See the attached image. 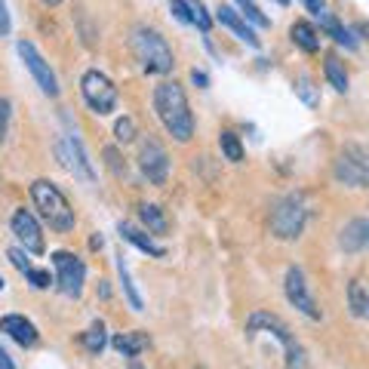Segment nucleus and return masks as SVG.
I'll use <instances>...</instances> for the list:
<instances>
[{
    "mask_svg": "<svg viewBox=\"0 0 369 369\" xmlns=\"http://www.w3.org/2000/svg\"><path fill=\"white\" fill-rule=\"evenodd\" d=\"M284 293H286L289 305H293L296 311H302V314L311 317V320H320V308H317V302H314V296H311L302 268H289V271H286V277H284Z\"/></svg>",
    "mask_w": 369,
    "mask_h": 369,
    "instance_id": "nucleus-12",
    "label": "nucleus"
},
{
    "mask_svg": "<svg viewBox=\"0 0 369 369\" xmlns=\"http://www.w3.org/2000/svg\"><path fill=\"white\" fill-rule=\"evenodd\" d=\"M118 274H120V284H123V293H126V302H130V308H132V311H145L139 289H135L132 277H130V265H126V256H123V252H118Z\"/></svg>",
    "mask_w": 369,
    "mask_h": 369,
    "instance_id": "nucleus-22",
    "label": "nucleus"
},
{
    "mask_svg": "<svg viewBox=\"0 0 369 369\" xmlns=\"http://www.w3.org/2000/svg\"><path fill=\"white\" fill-rule=\"evenodd\" d=\"M0 333L9 336L16 345H22V348L37 345V326H34L28 317H22V314H6V317H0Z\"/></svg>",
    "mask_w": 369,
    "mask_h": 369,
    "instance_id": "nucleus-14",
    "label": "nucleus"
},
{
    "mask_svg": "<svg viewBox=\"0 0 369 369\" xmlns=\"http://www.w3.org/2000/svg\"><path fill=\"white\" fill-rule=\"evenodd\" d=\"M336 179L351 188H366L369 182V163H366V151L360 145H345V151L336 160Z\"/></svg>",
    "mask_w": 369,
    "mask_h": 369,
    "instance_id": "nucleus-9",
    "label": "nucleus"
},
{
    "mask_svg": "<svg viewBox=\"0 0 369 369\" xmlns=\"http://www.w3.org/2000/svg\"><path fill=\"white\" fill-rule=\"evenodd\" d=\"M105 157H108V167L114 176H126V167H120V154L118 148H105Z\"/></svg>",
    "mask_w": 369,
    "mask_h": 369,
    "instance_id": "nucleus-34",
    "label": "nucleus"
},
{
    "mask_svg": "<svg viewBox=\"0 0 369 369\" xmlns=\"http://www.w3.org/2000/svg\"><path fill=\"white\" fill-rule=\"evenodd\" d=\"M237 9H240V19H244L246 25H256V28H271V19L261 13L256 6V0H234Z\"/></svg>",
    "mask_w": 369,
    "mask_h": 369,
    "instance_id": "nucleus-26",
    "label": "nucleus"
},
{
    "mask_svg": "<svg viewBox=\"0 0 369 369\" xmlns=\"http://www.w3.org/2000/svg\"><path fill=\"white\" fill-rule=\"evenodd\" d=\"M302 4L308 6V13L314 16V19H317V16H320V13H323V9H326V0H302Z\"/></svg>",
    "mask_w": 369,
    "mask_h": 369,
    "instance_id": "nucleus-36",
    "label": "nucleus"
},
{
    "mask_svg": "<svg viewBox=\"0 0 369 369\" xmlns=\"http://www.w3.org/2000/svg\"><path fill=\"white\" fill-rule=\"evenodd\" d=\"M9 228H13V234H16L19 244H22L25 252H37V256H41V252L46 249V244H43V231H41L37 219H34L28 209H16L13 219H9Z\"/></svg>",
    "mask_w": 369,
    "mask_h": 369,
    "instance_id": "nucleus-13",
    "label": "nucleus"
},
{
    "mask_svg": "<svg viewBox=\"0 0 369 369\" xmlns=\"http://www.w3.org/2000/svg\"><path fill=\"white\" fill-rule=\"evenodd\" d=\"M118 231H120V237L126 240V244H132L135 249L148 252V256H154V259H163V256H167V249H163L160 244H154L151 234H145V231H139L135 225H130V222H120Z\"/></svg>",
    "mask_w": 369,
    "mask_h": 369,
    "instance_id": "nucleus-18",
    "label": "nucleus"
},
{
    "mask_svg": "<svg viewBox=\"0 0 369 369\" xmlns=\"http://www.w3.org/2000/svg\"><path fill=\"white\" fill-rule=\"evenodd\" d=\"M4 286H6V280H4V277H0V293H4Z\"/></svg>",
    "mask_w": 369,
    "mask_h": 369,
    "instance_id": "nucleus-42",
    "label": "nucleus"
},
{
    "mask_svg": "<svg viewBox=\"0 0 369 369\" xmlns=\"http://www.w3.org/2000/svg\"><path fill=\"white\" fill-rule=\"evenodd\" d=\"M154 111L176 142H191L194 135V114H191V105H188V95L176 80H163L157 90H154Z\"/></svg>",
    "mask_w": 369,
    "mask_h": 369,
    "instance_id": "nucleus-1",
    "label": "nucleus"
},
{
    "mask_svg": "<svg viewBox=\"0 0 369 369\" xmlns=\"http://www.w3.org/2000/svg\"><path fill=\"white\" fill-rule=\"evenodd\" d=\"M348 308H351L354 317L369 314V296H366V286L360 280H351V284H348Z\"/></svg>",
    "mask_w": 369,
    "mask_h": 369,
    "instance_id": "nucleus-24",
    "label": "nucleus"
},
{
    "mask_svg": "<svg viewBox=\"0 0 369 369\" xmlns=\"http://www.w3.org/2000/svg\"><path fill=\"white\" fill-rule=\"evenodd\" d=\"M53 265H56V286H59V293L68 296V298H80L83 293V284H86V268L83 261L71 256V252H53Z\"/></svg>",
    "mask_w": 369,
    "mask_h": 369,
    "instance_id": "nucleus-7",
    "label": "nucleus"
},
{
    "mask_svg": "<svg viewBox=\"0 0 369 369\" xmlns=\"http://www.w3.org/2000/svg\"><path fill=\"white\" fill-rule=\"evenodd\" d=\"M139 219H142V225L148 228V234H167V216H163L160 207L145 203V207L139 209Z\"/></svg>",
    "mask_w": 369,
    "mask_h": 369,
    "instance_id": "nucleus-23",
    "label": "nucleus"
},
{
    "mask_svg": "<svg viewBox=\"0 0 369 369\" xmlns=\"http://www.w3.org/2000/svg\"><path fill=\"white\" fill-rule=\"evenodd\" d=\"M305 222H308V207H305V200L298 197V194L284 197L274 207V212H271V231H274V237H280V240L302 237Z\"/></svg>",
    "mask_w": 369,
    "mask_h": 369,
    "instance_id": "nucleus-6",
    "label": "nucleus"
},
{
    "mask_svg": "<svg viewBox=\"0 0 369 369\" xmlns=\"http://www.w3.org/2000/svg\"><path fill=\"white\" fill-rule=\"evenodd\" d=\"M369 244V222L360 216V219H351L348 225L342 228V234H338V246H342L345 252H360L363 246Z\"/></svg>",
    "mask_w": 369,
    "mask_h": 369,
    "instance_id": "nucleus-16",
    "label": "nucleus"
},
{
    "mask_svg": "<svg viewBox=\"0 0 369 369\" xmlns=\"http://www.w3.org/2000/svg\"><path fill=\"white\" fill-rule=\"evenodd\" d=\"M293 86H296V95L308 105V108H317V105H320V95L314 90V83H311V77H298Z\"/></svg>",
    "mask_w": 369,
    "mask_h": 369,
    "instance_id": "nucleus-28",
    "label": "nucleus"
},
{
    "mask_svg": "<svg viewBox=\"0 0 369 369\" xmlns=\"http://www.w3.org/2000/svg\"><path fill=\"white\" fill-rule=\"evenodd\" d=\"M130 369H145V366H142L139 360H132V366H130Z\"/></svg>",
    "mask_w": 369,
    "mask_h": 369,
    "instance_id": "nucleus-41",
    "label": "nucleus"
},
{
    "mask_svg": "<svg viewBox=\"0 0 369 369\" xmlns=\"http://www.w3.org/2000/svg\"><path fill=\"white\" fill-rule=\"evenodd\" d=\"M25 277L31 280V286H34V289H50V286H53L50 271H43V268H31V271H25Z\"/></svg>",
    "mask_w": 369,
    "mask_h": 369,
    "instance_id": "nucleus-31",
    "label": "nucleus"
},
{
    "mask_svg": "<svg viewBox=\"0 0 369 369\" xmlns=\"http://www.w3.org/2000/svg\"><path fill=\"white\" fill-rule=\"evenodd\" d=\"M216 19H219V22L228 28V31H234L237 41H244L246 46H252V50H259V46H261V41L256 37V31H252V28L244 22V19H240V13H237L234 6L219 4V9H216Z\"/></svg>",
    "mask_w": 369,
    "mask_h": 369,
    "instance_id": "nucleus-15",
    "label": "nucleus"
},
{
    "mask_svg": "<svg viewBox=\"0 0 369 369\" xmlns=\"http://www.w3.org/2000/svg\"><path fill=\"white\" fill-rule=\"evenodd\" d=\"M323 71H326V80H329V86H333L336 93H348V86H351V77H348L345 62L338 59V56H333V53L326 56Z\"/></svg>",
    "mask_w": 369,
    "mask_h": 369,
    "instance_id": "nucleus-21",
    "label": "nucleus"
},
{
    "mask_svg": "<svg viewBox=\"0 0 369 369\" xmlns=\"http://www.w3.org/2000/svg\"><path fill=\"white\" fill-rule=\"evenodd\" d=\"M80 95H83V102L90 105V111L99 114V118H108V114L118 108V99H120L118 86H114L111 77L102 74L99 68H90V71L80 77Z\"/></svg>",
    "mask_w": 369,
    "mask_h": 369,
    "instance_id": "nucleus-5",
    "label": "nucleus"
},
{
    "mask_svg": "<svg viewBox=\"0 0 369 369\" xmlns=\"http://www.w3.org/2000/svg\"><path fill=\"white\" fill-rule=\"evenodd\" d=\"M191 80H194V86H200V90H207V86H209V77H207V71H197V68H194V71H191Z\"/></svg>",
    "mask_w": 369,
    "mask_h": 369,
    "instance_id": "nucleus-37",
    "label": "nucleus"
},
{
    "mask_svg": "<svg viewBox=\"0 0 369 369\" xmlns=\"http://www.w3.org/2000/svg\"><path fill=\"white\" fill-rule=\"evenodd\" d=\"M274 4H280V6H286V4H289V0H274Z\"/></svg>",
    "mask_w": 369,
    "mask_h": 369,
    "instance_id": "nucleus-43",
    "label": "nucleus"
},
{
    "mask_svg": "<svg viewBox=\"0 0 369 369\" xmlns=\"http://www.w3.org/2000/svg\"><path fill=\"white\" fill-rule=\"evenodd\" d=\"M259 333H271L280 345H284V351H286V369H305V351H302V345L296 342V336L289 333V326L277 314L256 311V314L246 320V338L259 336Z\"/></svg>",
    "mask_w": 369,
    "mask_h": 369,
    "instance_id": "nucleus-4",
    "label": "nucleus"
},
{
    "mask_svg": "<svg viewBox=\"0 0 369 369\" xmlns=\"http://www.w3.org/2000/svg\"><path fill=\"white\" fill-rule=\"evenodd\" d=\"M102 244H105V240H102V234H95V237L90 240V246H93V249H102Z\"/></svg>",
    "mask_w": 369,
    "mask_h": 369,
    "instance_id": "nucleus-39",
    "label": "nucleus"
},
{
    "mask_svg": "<svg viewBox=\"0 0 369 369\" xmlns=\"http://www.w3.org/2000/svg\"><path fill=\"white\" fill-rule=\"evenodd\" d=\"M111 345H114V351H118V354L132 357V360H135V357L148 348V336L139 333V329H135V333H120V336L111 338Z\"/></svg>",
    "mask_w": 369,
    "mask_h": 369,
    "instance_id": "nucleus-20",
    "label": "nucleus"
},
{
    "mask_svg": "<svg viewBox=\"0 0 369 369\" xmlns=\"http://www.w3.org/2000/svg\"><path fill=\"white\" fill-rule=\"evenodd\" d=\"M188 6H191V25H197L203 34H209L212 19L207 13V6H203V0H188Z\"/></svg>",
    "mask_w": 369,
    "mask_h": 369,
    "instance_id": "nucleus-29",
    "label": "nucleus"
},
{
    "mask_svg": "<svg viewBox=\"0 0 369 369\" xmlns=\"http://www.w3.org/2000/svg\"><path fill=\"white\" fill-rule=\"evenodd\" d=\"M31 200H34L37 212H41V219H43L53 231L65 234V231L74 228V209H71V203H68V197H65L59 188H56L53 182L37 179V182L31 184Z\"/></svg>",
    "mask_w": 369,
    "mask_h": 369,
    "instance_id": "nucleus-3",
    "label": "nucleus"
},
{
    "mask_svg": "<svg viewBox=\"0 0 369 369\" xmlns=\"http://www.w3.org/2000/svg\"><path fill=\"white\" fill-rule=\"evenodd\" d=\"M114 139H118V142H132L135 139V123L130 120V118H120L118 123H114Z\"/></svg>",
    "mask_w": 369,
    "mask_h": 369,
    "instance_id": "nucleus-30",
    "label": "nucleus"
},
{
    "mask_svg": "<svg viewBox=\"0 0 369 369\" xmlns=\"http://www.w3.org/2000/svg\"><path fill=\"white\" fill-rule=\"evenodd\" d=\"M139 170L151 184H163L170 176V154L163 151V145L151 135H145L139 142Z\"/></svg>",
    "mask_w": 369,
    "mask_h": 369,
    "instance_id": "nucleus-10",
    "label": "nucleus"
},
{
    "mask_svg": "<svg viewBox=\"0 0 369 369\" xmlns=\"http://www.w3.org/2000/svg\"><path fill=\"white\" fill-rule=\"evenodd\" d=\"M16 50H19V56H22L25 68L31 71V77L37 80V86H41V93H46L50 99H56V95H59V80H56L50 62H46L43 56L37 53V46H34L31 41H19Z\"/></svg>",
    "mask_w": 369,
    "mask_h": 369,
    "instance_id": "nucleus-11",
    "label": "nucleus"
},
{
    "mask_svg": "<svg viewBox=\"0 0 369 369\" xmlns=\"http://www.w3.org/2000/svg\"><path fill=\"white\" fill-rule=\"evenodd\" d=\"M317 19H320V28H323V31H326L329 37H333V41H336L338 46H345V50H351V53L357 50V46H360V41L354 37L351 28H345L333 13H329V9H323V13H320Z\"/></svg>",
    "mask_w": 369,
    "mask_h": 369,
    "instance_id": "nucleus-17",
    "label": "nucleus"
},
{
    "mask_svg": "<svg viewBox=\"0 0 369 369\" xmlns=\"http://www.w3.org/2000/svg\"><path fill=\"white\" fill-rule=\"evenodd\" d=\"M83 345H86V351H90L93 357H99L105 351V345H108V336H105V323L102 320H95V323L83 333Z\"/></svg>",
    "mask_w": 369,
    "mask_h": 369,
    "instance_id": "nucleus-25",
    "label": "nucleus"
},
{
    "mask_svg": "<svg viewBox=\"0 0 369 369\" xmlns=\"http://www.w3.org/2000/svg\"><path fill=\"white\" fill-rule=\"evenodd\" d=\"M170 13L176 16L182 25H191V6H188V0H170Z\"/></svg>",
    "mask_w": 369,
    "mask_h": 369,
    "instance_id": "nucleus-32",
    "label": "nucleus"
},
{
    "mask_svg": "<svg viewBox=\"0 0 369 369\" xmlns=\"http://www.w3.org/2000/svg\"><path fill=\"white\" fill-rule=\"evenodd\" d=\"M0 369H16V363L9 360V354L4 351V348H0Z\"/></svg>",
    "mask_w": 369,
    "mask_h": 369,
    "instance_id": "nucleus-38",
    "label": "nucleus"
},
{
    "mask_svg": "<svg viewBox=\"0 0 369 369\" xmlns=\"http://www.w3.org/2000/svg\"><path fill=\"white\" fill-rule=\"evenodd\" d=\"M219 148H222V154H225L231 163H240V160H244V145H240L237 132H231V130L222 132V135H219Z\"/></svg>",
    "mask_w": 369,
    "mask_h": 369,
    "instance_id": "nucleus-27",
    "label": "nucleus"
},
{
    "mask_svg": "<svg viewBox=\"0 0 369 369\" xmlns=\"http://www.w3.org/2000/svg\"><path fill=\"white\" fill-rule=\"evenodd\" d=\"M289 37H293V43L298 46V50H305V53H317L320 50V31L311 22H305V19L293 22V28H289Z\"/></svg>",
    "mask_w": 369,
    "mask_h": 369,
    "instance_id": "nucleus-19",
    "label": "nucleus"
},
{
    "mask_svg": "<svg viewBox=\"0 0 369 369\" xmlns=\"http://www.w3.org/2000/svg\"><path fill=\"white\" fill-rule=\"evenodd\" d=\"M41 4H43V6H59L62 0H41Z\"/></svg>",
    "mask_w": 369,
    "mask_h": 369,
    "instance_id": "nucleus-40",
    "label": "nucleus"
},
{
    "mask_svg": "<svg viewBox=\"0 0 369 369\" xmlns=\"http://www.w3.org/2000/svg\"><path fill=\"white\" fill-rule=\"evenodd\" d=\"M56 154H59L62 167L71 172L74 179H80L86 184L95 182V170H93V163H90V157H86L83 145H80V139H77L74 132H68V135H62V139L56 142Z\"/></svg>",
    "mask_w": 369,
    "mask_h": 369,
    "instance_id": "nucleus-8",
    "label": "nucleus"
},
{
    "mask_svg": "<svg viewBox=\"0 0 369 369\" xmlns=\"http://www.w3.org/2000/svg\"><path fill=\"white\" fill-rule=\"evenodd\" d=\"M9 28H13V22H9L6 0H0V34H9Z\"/></svg>",
    "mask_w": 369,
    "mask_h": 369,
    "instance_id": "nucleus-35",
    "label": "nucleus"
},
{
    "mask_svg": "<svg viewBox=\"0 0 369 369\" xmlns=\"http://www.w3.org/2000/svg\"><path fill=\"white\" fill-rule=\"evenodd\" d=\"M130 46H132L135 62H139L142 71H148V74H170L172 65H176V59H172V46L167 43V37H163L160 31H154V28L139 25L132 31Z\"/></svg>",
    "mask_w": 369,
    "mask_h": 369,
    "instance_id": "nucleus-2",
    "label": "nucleus"
},
{
    "mask_svg": "<svg viewBox=\"0 0 369 369\" xmlns=\"http://www.w3.org/2000/svg\"><path fill=\"white\" fill-rule=\"evenodd\" d=\"M6 256H9V261H13V265H16L19 271H22V274H25V271H31V268H34L31 261H28V252H25V249H19V246H13V249L6 252Z\"/></svg>",
    "mask_w": 369,
    "mask_h": 369,
    "instance_id": "nucleus-33",
    "label": "nucleus"
}]
</instances>
